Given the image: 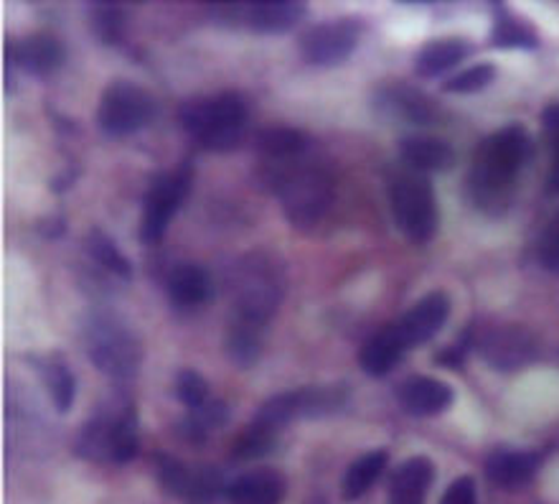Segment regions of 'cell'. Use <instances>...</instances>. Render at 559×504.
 <instances>
[{
	"instance_id": "4dcf8cb0",
	"label": "cell",
	"mask_w": 559,
	"mask_h": 504,
	"mask_svg": "<svg viewBox=\"0 0 559 504\" xmlns=\"http://www.w3.org/2000/svg\"><path fill=\"white\" fill-rule=\"evenodd\" d=\"M153 464H155V474H158V482L163 490H166L170 497L186 502V497H189V490H191V482H193V469H189L183 461H178L168 454H155Z\"/></svg>"
},
{
	"instance_id": "83f0119b",
	"label": "cell",
	"mask_w": 559,
	"mask_h": 504,
	"mask_svg": "<svg viewBox=\"0 0 559 504\" xmlns=\"http://www.w3.org/2000/svg\"><path fill=\"white\" fill-rule=\"evenodd\" d=\"M262 349V324H252L239 319L229 331L227 339V352L229 360L237 364V367H252L254 362L260 360Z\"/></svg>"
},
{
	"instance_id": "d590c367",
	"label": "cell",
	"mask_w": 559,
	"mask_h": 504,
	"mask_svg": "<svg viewBox=\"0 0 559 504\" xmlns=\"http://www.w3.org/2000/svg\"><path fill=\"white\" fill-rule=\"evenodd\" d=\"M176 395L189 410H197L209 402V383L197 370H181L176 377Z\"/></svg>"
},
{
	"instance_id": "5bb4252c",
	"label": "cell",
	"mask_w": 559,
	"mask_h": 504,
	"mask_svg": "<svg viewBox=\"0 0 559 504\" xmlns=\"http://www.w3.org/2000/svg\"><path fill=\"white\" fill-rule=\"evenodd\" d=\"M64 44L51 34H34L5 44V67H19L31 77H49L64 65Z\"/></svg>"
},
{
	"instance_id": "836d02e7",
	"label": "cell",
	"mask_w": 559,
	"mask_h": 504,
	"mask_svg": "<svg viewBox=\"0 0 559 504\" xmlns=\"http://www.w3.org/2000/svg\"><path fill=\"white\" fill-rule=\"evenodd\" d=\"M275 441H277L275 433H270L265 429H260V425L250 423L247 425V431H242V436L235 441V452L231 454L242 461L262 459V456H267L270 452H273Z\"/></svg>"
},
{
	"instance_id": "484cf974",
	"label": "cell",
	"mask_w": 559,
	"mask_h": 504,
	"mask_svg": "<svg viewBox=\"0 0 559 504\" xmlns=\"http://www.w3.org/2000/svg\"><path fill=\"white\" fill-rule=\"evenodd\" d=\"M229 423V408L222 400H209L197 410H189V415L178 423V433L189 444H204L214 431L224 429Z\"/></svg>"
},
{
	"instance_id": "ac0fdd59",
	"label": "cell",
	"mask_w": 559,
	"mask_h": 504,
	"mask_svg": "<svg viewBox=\"0 0 559 504\" xmlns=\"http://www.w3.org/2000/svg\"><path fill=\"white\" fill-rule=\"evenodd\" d=\"M435 482V464L427 456H413L392 474L390 504H425Z\"/></svg>"
},
{
	"instance_id": "1f68e13d",
	"label": "cell",
	"mask_w": 559,
	"mask_h": 504,
	"mask_svg": "<svg viewBox=\"0 0 559 504\" xmlns=\"http://www.w3.org/2000/svg\"><path fill=\"white\" fill-rule=\"evenodd\" d=\"M92 11V28H95L97 38L107 46L120 44L126 38L128 15L118 3H95Z\"/></svg>"
},
{
	"instance_id": "f1b7e54d",
	"label": "cell",
	"mask_w": 559,
	"mask_h": 504,
	"mask_svg": "<svg viewBox=\"0 0 559 504\" xmlns=\"http://www.w3.org/2000/svg\"><path fill=\"white\" fill-rule=\"evenodd\" d=\"M348 390L344 385L302 387L300 390V418H321L338 413L346 406Z\"/></svg>"
},
{
	"instance_id": "3957f363",
	"label": "cell",
	"mask_w": 559,
	"mask_h": 504,
	"mask_svg": "<svg viewBox=\"0 0 559 504\" xmlns=\"http://www.w3.org/2000/svg\"><path fill=\"white\" fill-rule=\"evenodd\" d=\"M247 105L235 92L189 99L181 107V126L206 151H231L247 128Z\"/></svg>"
},
{
	"instance_id": "4316f807",
	"label": "cell",
	"mask_w": 559,
	"mask_h": 504,
	"mask_svg": "<svg viewBox=\"0 0 559 504\" xmlns=\"http://www.w3.org/2000/svg\"><path fill=\"white\" fill-rule=\"evenodd\" d=\"M38 370H41L46 392H49L53 408H57L59 413H69V408L74 406L76 398V383L72 370H69L59 356H49V360L41 362Z\"/></svg>"
},
{
	"instance_id": "e0dca14e",
	"label": "cell",
	"mask_w": 559,
	"mask_h": 504,
	"mask_svg": "<svg viewBox=\"0 0 559 504\" xmlns=\"http://www.w3.org/2000/svg\"><path fill=\"white\" fill-rule=\"evenodd\" d=\"M285 492L287 482L277 469H254L229 482L227 500L229 504H283Z\"/></svg>"
},
{
	"instance_id": "9a60e30c",
	"label": "cell",
	"mask_w": 559,
	"mask_h": 504,
	"mask_svg": "<svg viewBox=\"0 0 559 504\" xmlns=\"http://www.w3.org/2000/svg\"><path fill=\"white\" fill-rule=\"evenodd\" d=\"M455 392L453 387L440 383L435 377H425V375H415L407 377L405 383L397 387V402L400 408L409 415L417 418H430V415H440L453 406Z\"/></svg>"
},
{
	"instance_id": "d6a6232c",
	"label": "cell",
	"mask_w": 559,
	"mask_h": 504,
	"mask_svg": "<svg viewBox=\"0 0 559 504\" xmlns=\"http://www.w3.org/2000/svg\"><path fill=\"white\" fill-rule=\"evenodd\" d=\"M390 103L392 113H397L407 122H417V126H427L435 120V105L425 95H419L417 90L397 87L384 97Z\"/></svg>"
},
{
	"instance_id": "cb8c5ba5",
	"label": "cell",
	"mask_w": 559,
	"mask_h": 504,
	"mask_svg": "<svg viewBox=\"0 0 559 504\" xmlns=\"http://www.w3.org/2000/svg\"><path fill=\"white\" fill-rule=\"evenodd\" d=\"M491 44L499 49H534L539 44L537 31L530 23L519 19L507 5H493Z\"/></svg>"
},
{
	"instance_id": "4fadbf2b",
	"label": "cell",
	"mask_w": 559,
	"mask_h": 504,
	"mask_svg": "<svg viewBox=\"0 0 559 504\" xmlns=\"http://www.w3.org/2000/svg\"><path fill=\"white\" fill-rule=\"evenodd\" d=\"M231 13L235 23H245L254 34H285L298 26L302 15L308 13L306 3L298 0H262V3H239L224 5Z\"/></svg>"
},
{
	"instance_id": "d4e9b609",
	"label": "cell",
	"mask_w": 559,
	"mask_h": 504,
	"mask_svg": "<svg viewBox=\"0 0 559 504\" xmlns=\"http://www.w3.org/2000/svg\"><path fill=\"white\" fill-rule=\"evenodd\" d=\"M254 149L270 161H293L306 153L308 136L302 130L275 126L254 136Z\"/></svg>"
},
{
	"instance_id": "60d3db41",
	"label": "cell",
	"mask_w": 559,
	"mask_h": 504,
	"mask_svg": "<svg viewBox=\"0 0 559 504\" xmlns=\"http://www.w3.org/2000/svg\"><path fill=\"white\" fill-rule=\"evenodd\" d=\"M549 181H552V189L559 191V151L555 156V166H552V176H549Z\"/></svg>"
},
{
	"instance_id": "8fae6325",
	"label": "cell",
	"mask_w": 559,
	"mask_h": 504,
	"mask_svg": "<svg viewBox=\"0 0 559 504\" xmlns=\"http://www.w3.org/2000/svg\"><path fill=\"white\" fill-rule=\"evenodd\" d=\"M359 44V28L352 21H331L313 26L300 38V54L308 65L336 67L352 57Z\"/></svg>"
},
{
	"instance_id": "7a4b0ae2",
	"label": "cell",
	"mask_w": 559,
	"mask_h": 504,
	"mask_svg": "<svg viewBox=\"0 0 559 504\" xmlns=\"http://www.w3.org/2000/svg\"><path fill=\"white\" fill-rule=\"evenodd\" d=\"M526 159H530V136L522 126H509L486 138L476 151L471 171V184L478 201H499L507 197Z\"/></svg>"
},
{
	"instance_id": "d6986e66",
	"label": "cell",
	"mask_w": 559,
	"mask_h": 504,
	"mask_svg": "<svg viewBox=\"0 0 559 504\" xmlns=\"http://www.w3.org/2000/svg\"><path fill=\"white\" fill-rule=\"evenodd\" d=\"M400 153L405 164L419 171V174H430V171H448L455 166V151L448 141L430 136H407L400 143Z\"/></svg>"
},
{
	"instance_id": "9c48e42d",
	"label": "cell",
	"mask_w": 559,
	"mask_h": 504,
	"mask_svg": "<svg viewBox=\"0 0 559 504\" xmlns=\"http://www.w3.org/2000/svg\"><path fill=\"white\" fill-rule=\"evenodd\" d=\"M280 296H283V278L273 260L252 258L239 268L237 278V308L239 319L262 324L275 314L280 306Z\"/></svg>"
},
{
	"instance_id": "2e32d148",
	"label": "cell",
	"mask_w": 559,
	"mask_h": 504,
	"mask_svg": "<svg viewBox=\"0 0 559 504\" xmlns=\"http://www.w3.org/2000/svg\"><path fill=\"white\" fill-rule=\"evenodd\" d=\"M542 467V456L532 452H496L486 459V477L499 487V490H522L537 477Z\"/></svg>"
},
{
	"instance_id": "ba28073f",
	"label": "cell",
	"mask_w": 559,
	"mask_h": 504,
	"mask_svg": "<svg viewBox=\"0 0 559 504\" xmlns=\"http://www.w3.org/2000/svg\"><path fill=\"white\" fill-rule=\"evenodd\" d=\"M193 184V166L186 161L178 168L155 174L143 199V222H140V239L155 245L166 235L170 220L189 197Z\"/></svg>"
},
{
	"instance_id": "6da1fadb",
	"label": "cell",
	"mask_w": 559,
	"mask_h": 504,
	"mask_svg": "<svg viewBox=\"0 0 559 504\" xmlns=\"http://www.w3.org/2000/svg\"><path fill=\"white\" fill-rule=\"evenodd\" d=\"M138 415L128 400L107 402L82 425L76 436V454L95 464H122L138 456Z\"/></svg>"
},
{
	"instance_id": "8992f818",
	"label": "cell",
	"mask_w": 559,
	"mask_h": 504,
	"mask_svg": "<svg viewBox=\"0 0 559 504\" xmlns=\"http://www.w3.org/2000/svg\"><path fill=\"white\" fill-rule=\"evenodd\" d=\"M277 197L283 212L295 227L321 222L333 201V178L318 166H298L277 178Z\"/></svg>"
},
{
	"instance_id": "ffe728a7",
	"label": "cell",
	"mask_w": 559,
	"mask_h": 504,
	"mask_svg": "<svg viewBox=\"0 0 559 504\" xmlns=\"http://www.w3.org/2000/svg\"><path fill=\"white\" fill-rule=\"evenodd\" d=\"M168 296L178 308H197L204 304L212 293V278L197 262H181L170 270L166 281Z\"/></svg>"
},
{
	"instance_id": "7c38bea8",
	"label": "cell",
	"mask_w": 559,
	"mask_h": 504,
	"mask_svg": "<svg viewBox=\"0 0 559 504\" xmlns=\"http://www.w3.org/2000/svg\"><path fill=\"white\" fill-rule=\"evenodd\" d=\"M450 316V296L445 291H432L417 301L397 324H392L394 337L405 347V352L430 341L440 329L445 327Z\"/></svg>"
},
{
	"instance_id": "f546056e",
	"label": "cell",
	"mask_w": 559,
	"mask_h": 504,
	"mask_svg": "<svg viewBox=\"0 0 559 504\" xmlns=\"http://www.w3.org/2000/svg\"><path fill=\"white\" fill-rule=\"evenodd\" d=\"M87 250L92 255V260L99 262L107 273L122 278V281H130V278H133V266H130V260L122 255L120 247L112 243V237H107L103 230H90Z\"/></svg>"
},
{
	"instance_id": "ab89813d",
	"label": "cell",
	"mask_w": 559,
	"mask_h": 504,
	"mask_svg": "<svg viewBox=\"0 0 559 504\" xmlns=\"http://www.w3.org/2000/svg\"><path fill=\"white\" fill-rule=\"evenodd\" d=\"M542 120H545V126L549 130H559V103L549 105L547 110H545V115H542Z\"/></svg>"
},
{
	"instance_id": "e575fe53",
	"label": "cell",
	"mask_w": 559,
	"mask_h": 504,
	"mask_svg": "<svg viewBox=\"0 0 559 504\" xmlns=\"http://www.w3.org/2000/svg\"><path fill=\"white\" fill-rule=\"evenodd\" d=\"M493 80H496L493 65H476L450 77V80H445V84H442V90L453 92V95H473V92L486 90Z\"/></svg>"
},
{
	"instance_id": "5b68a950",
	"label": "cell",
	"mask_w": 559,
	"mask_h": 504,
	"mask_svg": "<svg viewBox=\"0 0 559 504\" xmlns=\"http://www.w3.org/2000/svg\"><path fill=\"white\" fill-rule=\"evenodd\" d=\"M390 204L394 222L413 243H430L438 232V201L430 178L419 171L394 176L390 184Z\"/></svg>"
},
{
	"instance_id": "8d00e7d4",
	"label": "cell",
	"mask_w": 559,
	"mask_h": 504,
	"mask_svg": "<svg viewBox=\"0 0 559 504\" xmlns=\"http://www.w3.org/2000/svg\"><path fill=\"white\" fill-rule=\"evenodd\" d=\"M539 262L549 273H559V214L547 224L539 239Z\"/></svg>"
},
{
	"instance_id": "74e56055",
	"label": "cell",
	"mask_w": 559,
	"mask_h": 504,
	"mask_svg": "<svg viewBox=\"0 0 559 504\" xmlns=\"http://www.w3.org/2000/svg\"><path fill=\"white\" fill-rule=\"evenodd\" d=\"M440 504H478V492L473 477H457L442 494Z\"/></svg>"
},
{
	"instance_id": "30bf717a",
	"label": "cell",
	"mask_w": 559,
	"mask_h": 504,
	"mask_svg": "<svg viewBox=\"0 0 559 504\" xmlns=\"http://www.w3.org/2000/svg\"><path fill=\"white\" fill-rule=\"evenodd\" d=\"M473 344L480 360L496 372H519L539 360V341L522 324H501L480 331Z\"/></svg>"
},
{
	"instance_id": "603a6c76",
	"label": "cell",
	"mask_w": 559,
	"mask_h": 504,
	"mask_svg": "<svg viewBox=\"0 0 559 504\" xmlns=\"http://www.w3.org/2000/svg\"><path fill=\"white\" fill-rule=\"evenodd\" d=\"M386 464H390V454L386 452H369V454H364L361 459H356L346 471L344 484H341L344 500L356 502V500H361L364 494H369L371 487L382 479Z\"/></svg>"
},
{
	"instance_id": "52a82bcc",
	"label": "cell",
	"mask_w": 559,
	"mask_h": 504,
	"mask_svg": "<svg viewBox=\"0 0 559 504\" xmlns=\"http://www.w3.org/2000/svg\"><path fill=\"white\" fill-rule=\"evenodd\" d=\"M155 115V97L135 82L115 80L105 87L97 107V126L105 136L122 138L143 130Z\"/></svg>"
},
{
	"instance_id": "7402d4cb",
	"label": "cell",
	"mask_w": 559,
	"mask_h": 504,
	"mask_svg": "<svg viewBox=\"0 0 559 504\" xmlns=\"http://www.w3.org/2000/svg\"><path fill=\"white\" fill-rule=\"evenodd\" d=\"M405 347L400 344V339L394 337L392 327L379 331V335L371 337L367 344H364L361 354H359V362H361V370L367 372L371 377H384L390 375V372L397 367V362L405 356Z\"/></svg>"
},
{
	"instance_id": "277c9868",
	"label": "cell",
	"mask_w": 559,
	"mask_h": 504,
	"mask_svg": "<svg viewBox=\"0 0 559 504\" xmlns=\"http://www.w3.org/2000/svg\"><path fill=\"white\" fill-rule=\"evenodd\" d=\"M84 347L99 372L112 379H130L140 364V344L133 331L110 314H95L84 324Z\"/></svg>"
},
{
	"instance_id": "f35d334b",
	"label": "cell",
	"mask_w": 559,
	"mask_h": 504,
	"mask_svg": "<svg viewBox=\"0 0 559 504\" xmlns=\"http://www.w3.org/2000/svg\"><path fill=\"white\" fill-rule=\"evenodd\" d=\"M468 347H471V339L465 337V339L461 341V344L448 347V349H442V352L435 354V362L442 364V367H450V370L463 367V362H465V349H468Z\"/></svg>"
},
{
	"instance_id": "44dd1931",
	"label": "cell",
	"mask_w": 559,
	"mask_h": 504,
	"mask_svg": "<svg viewBox=\"0 0 559 504\" xmlns=\"http://www.w3.org/2000/svg\"><path fill=\"white\" fill-rule=\"evenodd\" d=\"M473 54V44L465 38H438V42L425 44L417 54L415 72L423 80H432V77L445 74L448 69L461 65L463 59H468Z\"/></svg>"
}]
</instances>
